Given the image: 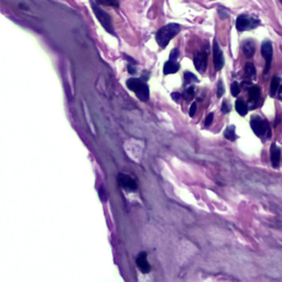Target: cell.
<instances>
[{"mask_svg":"<svg viewBox=\"0 0 282 282\" xmlns=\"http://www.w3.org/2000/svg\"><path fill=\"white\" fill-rule=\"evenodd\" d=\"M224 92H225L224 84H223L222 81H219V82H218V86H217V96H218V97H222Z\"/></svg>","mask_w":282,"mask_h":282,"instance_id":"cell-23","label":"cell"},{"mask_svg":"<svg viewBox=\"0 0 282 282\" xmlns=\"http://www.w3.org/2000/svg\"><path fill=\"white\" fill-rule=\"evenodd\" d=\"M180 30H181V26L178 24H169L165 27H162L161 29L157 32L156 36V40L158 44H159L161 48H166L168 43L178 35Z\"/></svg>","mask_w":282,"mask_h":282,"instance_id":"cell-1","label":"cell"},{"mask_svg":"<svg viewBox=\"0 0 282 282\" xmlns=\"http://www.w3.org/2000/svg\"><path fill=\"white\" fill-rule=\"evenodd\" d=\"M250 127L258 137H264V138L271 137V129H270L269 123L259 116L251 117Z\"/></svg>","mask_w":282,"mask_h":282,"instance_id":"cell-3","label":"cell"},{"mask_svg":"<svg viewBox=\"0 0 282 282\" xmlns=\"http://www.w3.org/2000/svg\"><path fill=\"white\" fill-rule=\"evenodd\" d=\"M180 97H181V95H180L179 93H173L172 94V98L174 101H180Z\"/></svg>","mask_w":282,"mask_h":282,"instance_id":"cell-28","label":"cell"},{"mask_svg":"<svg viewBox=\"0 0 282 282\" xmlns=\"http://www.w3.org/2000/svg\"><path fill=\"white\" fill-rule=\"evenodd\" d=\"M222 111L223 112H225V114H227V112H229L230 111V106L228 105V103L226 100L224 101L223 103V106H222Z\"/></svg>","mask_w":282,"mask_h":282,"instance_id":"cell-24","label":"cell"},{"mask_svg":"<svg viewBox=\"0 0 282 282\" xmlns=\"http://www.w3.org/2000/svg\"><path fill=\"white\" fill-rule=\"evenodd\" d=\"M248 95H249V100L257 104L259 98H260V88L258 86H251L248 91Z\"/></svg>","mask_w":282,"mask_h":282,"instance_id":"cell-15","label":"cell"},{"mask_svg":"<svg viewBox=\"0 0 282 282\" xmlns=\"http://www.w3.org/2000/svg\"><path fill=\"white\" fill-rule=\"evenodd\" d=\"M98 4L100 5H106V6H110V7H115L117 8L119 6V3L118 0H96Z\"/></svg>","mask_w":282,"mask_h":282,"instance_id":"cell-20","label":"cell"},{"mask_svg":"<svg viewBox=\"0 0 282 282\" xmlns=\"http://www.w3.org/2000/svg\"><path fill=\"white\" fill-rule=\"evenodd\" d=\"M224 136L226 139L230 140V141H234L236 139V133H235V126H230L228 127L226 130L224 132Z\"/></svg>","mask_w":282,"mask_h":282,"instance_id":"cell-18","label":"cell"},{"mask_svg":"<svg viewBox=\"0 0 282 282\" xmlns=\"http://www.w3.org/2000/svg\"><path fill=\"white\" fill-rule=\"evenodd\" d=\"M196 112V103H193L191 105V108H190V116L193 117Z\"/></svg>","mask_w":282,"mask_h":282,"instance_id":"cell-27","label":"cell"},{"mask_svg":"<svg viewBox=\"0 0 282 282\" xmlns=\"http://www.w3.org/2000/svg\"><path fill=\"white\" fill-rule=\"evenodd\" d=\"M91 6H92V9H93V13L95 14L96 18L98 19V21L100 22V25L103 26L104 29L111 33V35H115V31H114V27H112V22L109 15L101 9L99 6L96 5L94 2H91Z\"/></svg>","mask_w":282,"mask_h":282,"instance_id":"cell-4","label":"cell"},{"mask_svg":"<svg viewBox=\"0 0 282 282\" xmlns=\"http://www.w3.org/2000/svg\"><path fill=\"white\" fill-rule=\"evenodd\" d=\"M136 262H137V266H138V268H139L141 272L148 273L150 271L151 267H150L148 260H147V253L146 252H140L139 253Z\"/></svg>","mask_w":282,"mask_h":282,"instance_id":"cell-10","label":"cell"},{"mask_svg":"<svg viewBox=\"0 0 282 282\" xmlns=\"http://www.w3.org/2000/svg\"><path fill=\"white\" fill-rule=\"evenodd\" d=\"M118 183L121 188L126 189L128 191H136L138 185L137 182L134 181V180L130 177V176H127V174H123V173H119L118 174Z\"/></svg>","mask_w":282,"mask_h":282,"instance_id":"cell-7","label":"cell"},{"mask_svg":"<svg viewBox=\"0 0 282 282\" xmlns=\"http://www.w3.org/2000/svg\"><path fill=\"white\" fill-rule=\"evenodd\" d=\"M272 44L270 42H263L261 46V54L266 60V67H264V73H267L268 70L270 69V63H271L272 59Z\"/></svg>","mask_w":282,"mask_h":282,"instance_id":"cell-9","label":"cell"},{"mask_svg":"<svg viewBox=\"0 0 282 282\" xmlns=\"http://www.w3.org/2000/svg\"><path fill=\"white\" fill-rule=\"evenodd\" d=\"M278 97H279V99L282 100V83H281V86H280L279 91H278Z\"/></svg>","mask_w":282,"mask_h":282,"instance_id":"cell-29","label":"cell"},{"mask_svg":"<svg viewBox=\"0 0 282 282\" xmlns=\"http://www.w3.org/2000/svg\"><path fill=\"white\" fill-rule=\"evenodd\" d=\"M184 80H185V83H187V84L193 83V82H199L197 77L194 74H192L191 72H185L184 73Z\"/></svg>","mask_w":282,"mask_h":282,"instance_id":"cell-19","label":"cell"},{"mask_svg":"<svg viewBox=\"0 0 282 282\" xmlns=\"http://www.w3.org/2000/svg\"><path fill=\"white\" fill-rule=\"evenodd\" d=\"M280 2H281V4H282V0H280Z\"/></svg>","mask_w":282,"mask_h":282,"instance_id":"cell-31","label":"cell"},{"mask_svg":"<svg viewBox=\"0 0 282 282\" xmlns=\"http://www.w3.org/2000/svg\"><path fill=\"white\" fill-rule=\"evenodd\" d=\"M213 61H214V66H215L216 71H221L224 66V55L221 48H219L218 43L214 41L213 44Z\"/></svg>","mask_w":282,"mask_h":282,"instance_id":"cell-6","label":"cell"},{"mask_svg":"<svg viewBox=\"0 0 282 282\" xmlns=\"http://www.w3.org/2000/svg\"><path fill=\"white\" fill-rule=\"evenodd\" d=\"M242 52H244L247 59L252 58L253 54L256 52V46L255 43H253V41L247 40L244 44H242Z\"/></svg>","mask_w":282,"mask_h":282,"instance_id":"cell-12","label":"cell"},{"mask_svg":"<svg viewBox=\"0 0 282 282\" xmlns=\"http://www.w3.org/2000/svg\"><path fill=\"white\" fill-rule=\"evenodd\" d=\"M230 92H232L233 96H238V94L240 93V86L239 84L237 82H234L232 84V86H230Z\"/></svg>","mask_w":282,"mask_h":282,"instance_id":"cell-22","label":"cell"},{"mask_svg":"<svg viewBox=\"0 0 282 282\" xmlns=\"http://www.w3.org/2000/svg\"><path fill=\"white\" fill-rule=\"evenodd\" d=\"M270 156H271V163L273 168H278L280 159H281V151L277 145L271 146V150H270Z\"/></svg>","mask_w":282,"mask_h":282,"instance_id":"cell-11","label":"cell"},{"mask_svg":"<svg viewBox=\"0 0 282 282\" xmlns=\"http://www.w3.org/2000/svg\"><path fill=\"white\" fill-rule=\"evenodd\" d=\"M180 69V65L178 63H176L173 60H169L167 63L163 66V73L165 74H174V73H177Z\"/></svg>","mask_w":282,"mask_h":282,"instance_id":"cell-13","label":"cell"},{"mask_svg":"<svg viewBox=\"0 0 282 282\" xmlns=\"http://www.w3.org/2000/svg\"><path fill=\"white\" fill-rule=\"evenodd\" d=\"M194 66L200 73H204L207 66V53L205 51H200L194 55Z\"/></svg>","mask_w":282,"mask_h":282,"instance_id":"cell-8","label":"cell"},{"mask_svg":"<svg viewBox=\"0 0 282 282\" xmlns=\"http://www.w3.org/2000/svg\"><path fill=\"white\" fill-rule=\"evenodd\" d=\"M213 118H214V114H208L207 117H206V119H205V126L208 127V126H211V123L213 121Z\"/></svg>","mask_w":282,"mask_h":282,"instance_id":"cell-25","label":"cell"},{"mask_svg":"<svg viewBox=\"0 0 282 282\" xmlns=\"http://www.w3.org/2000/svg\"><path fill=\"white\" fill-rule=\"evenodd\" d=\"M236 110L238 111V114L241 116H245L248 111V107L246 105V103L242 99H237L236 100Z\"/></svg>","mask_w":282,"mask_h":282,"instance_id":"cell-16","label":"cell"},{"mask_svg":"<svg viewBox=\"0 0 282 282\" xmlns=\"http://www.w3.org/2000/svg\"><path fill=\"white\" fill-rule=\"evenodd\" d=\"M127 87L130 89V91L136 93L140 100L147 101L149 99V96H150L149 87L144 81L139 80V78H130V80H128Z\"/></svg>","mask_w":282,"mask_h":282,"instance_id":"cell-2","label":"cell"},{"mask_svg":"<svg viewBox=\"0 0 282 282\" xmlns=\"http://www.w3.org/2000/svg\"><path fill=\"white\" fill-rule=\"evenodd\" d=\"M178 56H179V50H177V49L172 50V52L170 54V60H177Z\"/></svg>","mask_w":282,"mask_h":282,"instance_id":"cell-26","label":"cell"},{"mask_svg":"<svg viewBox=\"0 0 282 282\" xmlns=\"http://www.w3.org/2000/svg\"><path fill=\"white\" fill-rule=\"evenodd\" d=\"M280 86H281V80L279 77L274 76L271 81V86H270V94H271V96L278 94Z\"/></svg>","mask_w":282,"mask_h":282,"instance_id":"cell-17","label":"cell"},{"mask_svg":"<svg viewBox=\"0 0 282 282\" xmlns=\"http://www.w3.org/2000/svg\"><path fill=\"white\" fill-rule=\"evenodd\" d=\"M259 24H260V21L255 18V17L240 15L236 20V28L238 31H247L255 29V28L259 26Z\"/></svg>","mask_w":282,"mask_h":282,"instance_id":"cell-5","label":"cell"},{"mask_svg":"<svg viewBox=\"0 0 282 282\" xmlns=\"http://www.w3.org/2000/svg\"><path fill=\"white\" fill-rule=\"evenodd\" d=\"M128 70H129V73H136V70H134V67H131V65H128Z\"/></svg>","mask_w":282,"mask_h":282,"instance_id":"cell-30","label":"cell"},{"mask_svg":"<svg viewBox=\"0 0 282 282\" xmlns=\"http://www.w3.org/2000/svg\"><path fill=\"white\" fill-rule=\"evenodd\" d=\"M194 91H195L194 87H192V86L185 89V92L183 94L184 98H187V100H191L192 98H193V96H194Z\"/></svg>","mask_w":282,"mask_h":282,"instance_id":"cell-21","label":"cell"},{"mask_svg":"<svg viewBox=\"0 0 282 282\" xmlns=\"http://www.w3.org/2000/svg\"><path fill=\"white\" fill-rule=\"evenodd\" d=\"M245 77L247 80L252 81L255 80L256 77V69H255V65H253L251 62H248L245 66Z\"/></svg>","mask_w":282,"mask_h":282,"instance_id":"cell-14","label":"cell"}]
</instances>
